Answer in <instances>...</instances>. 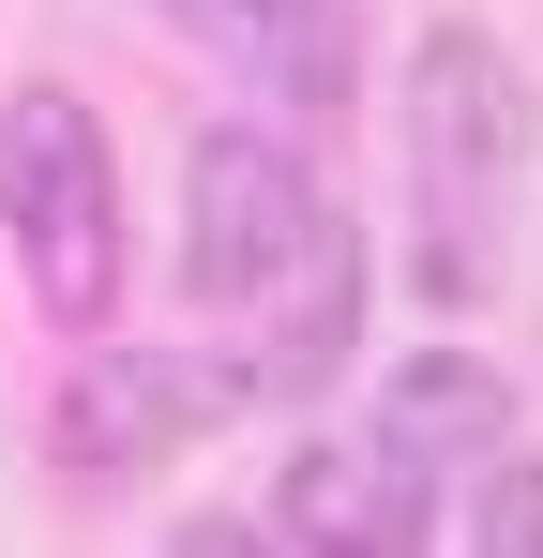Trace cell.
Listing matches in <instances>:
<instances>
[{
	"label": "cell",
	"instance_id": "6",
	"mask_svg": "<svg viewBox=\"0 0 543 558\" xmlns=\"http://www.w3.org/2000/svg\"><path fill=\"white\" fill-rule=\"evenodd\" d=\"M181 423H196V377H167V363H152V348H136V363L106 348V363L76 377V408H61V468H90V483H106V468L167 453Z\"/></svg>",
	"mask_w": 543,
	"mask_h": 558
},
{
	"label": "cell",
	"instance_id": "7",
	"mask_svg": "<svg viewBox=\"0 0 543 558\" xmlns=\"http://www.w3.org/2000/svg\"><path fill=\"white\" fill-rule=\"evenodd\" d=\"M468 558H543V468L483 453V529H468Z\"/></svg>",
	"mask_w": 543,
	"mask_h": 558
},
{
	"label": "cell",
	"instance_id": "2",
	"mask_svg": "<svg viewBox=\"0 0 543 558\" xmlns=\"http://www.w3.org/2000/svg\"><path fill=\"white\" fill-rule=\"evenodd\" d=\"M514 151H529L514 61H498L483 31H423V61H408V182H423V287H438V302H483V287H498Z\"/></svg>",
	"mask_w": 543,
	"mask_h": 558
},
{
	"label": "cell",
	"instance_id": "8",
	"mask_svg": "<svg viewBox=\"0 0 543 558\" xmlns=\"http://www.w3.org/2000/svg\"><path fill=\"white\" fill-rule=\"evenodd\" d=\"M181 558H257V529H242V513H196V529H181Z\"/></svg>",
	"mask_w": 543,
	"mask_h": 558
},
{
	"label": "cell",
	"instance_id": "5",
	"mask_svg": "<svg viewBox=\"0 0 543 558\" xmlns=\"http://www.w3.org/2000/svg\"><path fill=\"white\" fill-rule=\"evenodd\" d=\"M181 31H212L227 61H257L287 106H333L348 92V15L333 0H167Z\"/></svg>",
	"mask_w": 543,
	"mask_h": 558
},
{
	"label": "cell",
	"instance_id": "1",
	"mask_svg": "<svg viewBox=\"0 0 543 558\" xmlns=\"http://www.w3.org/2000/svg\"><path fill=\"white\" fill-rule=\"evenodd\" d=\"M181 287L257 332L242 348V392H317L348 363V317H362V242L333 227L317 167L257 136V121H212L196 136V182H181Z\"/></svg>",
	"mask_w": 543,
	"mask_h": 558
},
{
	"label": "cell",
	"instance_id": "4",
	"mask_svg": "<svg viewBox=\"0 0 543 558\" xmlns=\"http://www.w3.org/2000/svg\"><path fill=\"white\" fill-rule=\"evenodd\" d=\"M287 544L302 558H423L408 453H287Z\"/></svg>",
	"mask_w": 543,
	"mask_h": 558
},
{
	"label": "cell",
	"instance_id": "3",
	"mask_svg": "<svg viewBox=\"0 0 543 558\" xmlns=\"http://www.w3.org/2000/svg\"><path fill=\"white\" fill-rule=\"evenodd\" d=\"M0 227H15V272L61 332H90L121 302V182H106V121L76 92L0 106Z\"/></svg>",
	"mask_w": 543,
	"mask_h": 558
}]
</instances>
